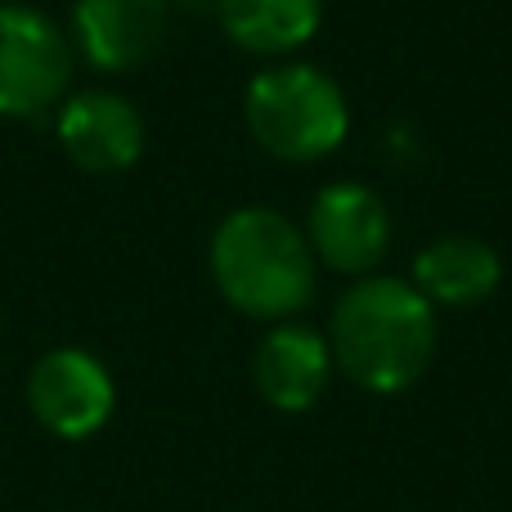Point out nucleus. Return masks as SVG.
<instances>
[{
  "label": "nucleus",
  "mask_w": 512,
  "mask_h": 512,
  "mask_svg": "<svg viewBox=\"0 0 512 512\" xmlns=\"http://www.w3.org/2000/svg\"><path fill=\"white\" fill-rule=\"evenodd\" d=\"M333 369L369 396H400L436 360V306L396 274H364L328 315Z\"/></svg>",
  "instance_id": "1"
},
{
  "label": "nucleus",
  "mask_w": 512,
  "mask_h": 512,
  "mask_svg": "<svg viewBox=\"0 0 512 512\" xmlns=\"http://www.w3.org/2000/svg\"><path fill=\"white\" fill-rule=\"evenodd\" d=\"M212 279L216 292L239 315L283 324L315 301L319 261L306 230L274 207H239L212 234Z\"/></svg>",
  "instance_id": "2"
},
{
  "label": "nucleus",
  "mask_w": 512,
  "mask_h": 512,
  "mask_svg": "<svg viewBox=\"0 0 512 512\" xmlns=\"http://www.w3.org/2000/svg\"><path fill=\"white\" fill-rule=\"evenodd\" d=\"M252 140L279 162H319L337 153L351 131L342 86L315 63H274L256 72L243 95Z\"/></svg>",
  "instance_id": "3"
},
{
  "label": "nucleus",
  "mask_w": 512,
  "mask_h": 512,
  "mask_svg": "<svg viewBox=\"0 0 512 512\" xmlns=\"http://www.w3.org/2000/svg\"><path fill=\"white\" fill-rule=\"evenodd\" d=\"M68 36L32 5H0V117H36L68 90Z\"/></svg>",
  "instance_id": "4"
},
{
  "label": "nucleus",
  "mask_w": 512,
  "mask_h": 512,
  "mask_svg": "<svg viewBox=\"0 0 512 512\" xmlns=\"http://www.w3.org/2000/svg\"><path fill=\"white\" fill-rule=\"evenodd\" d=\"M306 243L324 270L364 279L391 248L387 203L360 180H333L319 189L306 212Z\"/></svg>",
  "instance_id": "5"
},
{
  "label": "nucleus",
  "mask_w": 512,
  "mask_h": 512,
  "mask_svg": "<svg viewBox=\"0 0 512 512\" xmlns=\"http://www.w3.org/2000/svg\"><path fill=\"white\" fill-rule=\"evenodd\" d=\"M113 373L81 346H54L32 364L27 409L59 441H86L113 418Z\"/></svg>",
  "instance_id": "6"
},
{
  "label": "nucleus",
  "mask_w": 512,
  "mask_h": 512,
  "mask_svg": "<svg viewBox=\"0 0 512 512\" xmlns=\"http://www.w3.org/2000/svg\"><path fill=\"white\" fill-rule=\"evenodd\" d=\"M252 382L261 400L279 414H306L333 382V351L328 337L310 324L283 319L256 342L252 351Z\"/></svg>",
  "instance_id": "7"
},
{
  "label": "nucleus",
  "mask_w": 512,
  "mask_h": 512,
  "mask_svg": "<svg viewBox=\"0 0 512 512\" xmlns=\"http://www.w3.org/2000/svg\"><path fill=\"white\" fill-rule=\"evenodd\" d=\"M59 144L81 171L90 176H117L135 167L144 153V117L122 95L90 90L63 104L59 113Z\"/></svg>",
  "instance_id": "8"
},
{
  "label": "nucleus",
  "mask_w": 512,
  "mask_h": 512,
  "mask_svg": "<svg viewBox=\"0 0 512 512\" xmlns=\"http://www.w3.org/2000/svg\"><path fill=\"white\" fill-rule=\"evenodd\" d=\"M171 0H77L72 27H77L81 54L104 72L140 68L158 54L167 36Z\"/></svg>",
  "instance_id": "9"
},
{
  "label": "nucleus",
  "mask_w": 512,
  "mask_h": 512,
  "mask_svg": "<svg viewBox=\"0 0 512 512\" xmlns=\"http://www.w3.org/2000/svg\"><path fill=\"white\" fill-rule=\"evenodd\" d=\"M409 283L436 310H472L490 301L504 283V261L477 234H441L409 265Z\"/></svg>",
  "instance_id": "10"
},
{
  "label": "nucleus",
  "mask_w": 512,
  "mask_h": 512,
  "mask_svg": "<svg viewBox=\"0 0 512 512\" xmlns=\"http://www.w3.org/2000/svg\"><path fill=\"white\" fill-rule=\"evenodd\" d=\"M216 14L239 50L279 59L315 41L324 23V0H221Z\"/></svg>",
  "instance_id": "11"
},
{
  "label": "nucleus",
  "mask_w": 512,
  "mask_h": 512,
  "mask_svg": "<svg viewBox=\"0 0 512 512\" xmlns=\"http://www.w3.org/2000/svg\"><path fill=\"white\" fill-rule=\"evenodd\" d=\"M185 5H198V9H216L221 0H185Z\"/></svg>",
  "instance_id": "12"
}]
</instances>
